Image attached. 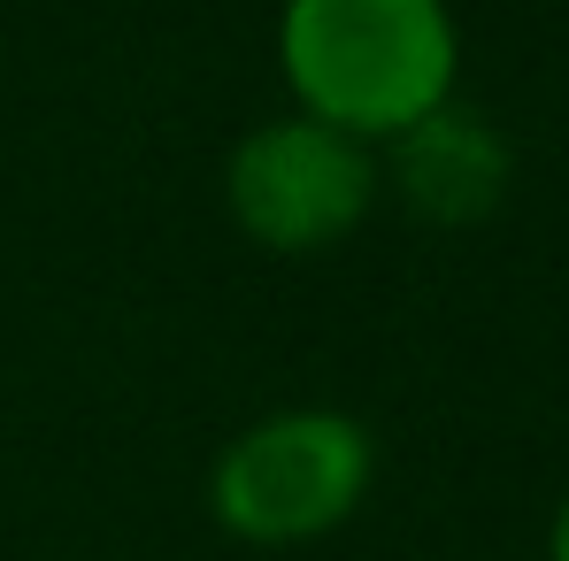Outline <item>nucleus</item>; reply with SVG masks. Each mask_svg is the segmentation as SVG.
<instances>
[{
  "label": "nucleus",
  "instance_id": "f257e3e1",
  "mask_svg": "<svg viewBox=\"0 0 569 561\" xmlns=\"http://www.w3.org/2000/svg\"><path fill=\"white\" fill-rule=\"evenodd\" d=\"M278 78L300 116L385 147L462 93V23L447 0H284Z\"/></svg>",
  "mask_w": 569,
  "mask_h": 561
},
{
  "label": "nucleus",
  "instance_id": "f03ea898",
  "mask_svg": "<svg viewBox=\"0 0 569 561\" xmlns=\"http://www.w3.org/2000/svg\"><path fill=\"white\" fill-rule=\"evenodd\" d=\"M370 477H378V447L355 415L278 408L216 454L208 508L247 547H308V539L339 531L362 508Z\"/></svg>",
  "mask_w": 569,
  "mask_h": 561
},
{
  "label": "nucleus",
  "instance_id": "7ed1b4c3",
  "mask_svg": "<svg viewBox=\"0 0 569 561\" xmlns=\"http://www.w3.org/2000/svg\"><path fill=\"white\" fill-rule=\"evenodd\" d=\"M378 147L316 123V116H270L254 123L223 162V208L231 223L270 254H323L362 231L378 208Z\"/></svg>",
  "mask_w": 569,
  "mask_h": 561
},
{
  "label": "nucleus",
  "instance_id": "20e7f679",
  "mask_svg": "<svg viewBox=\"0 0 569 561\" xmlns=\"http://www.w3.org/2000/svg\"><path fill=\"white\" fill-rule=\"evenodd\" d=\"M378 178L400 192L408 216H423L439 231H470V223H485L508 200L516 147L500 139V123H485L470 100L455 93L447 108H431L423 123H408L400 139H385Z\"/></svg>",
  "mask_w": 569,
  "mask_h": 561
},
{
  "label": "nucleus",
  "instance_id": "39448f33",
  "mask_svg": "<svg viewBox=\"0 0 569 561\" xmlns=\"http://www.w3.org/2000/svg\"><path fill=\"white\" fill-rule=\"evenodd\" d=\"M547 561H569V500L555 508V531H547Z\"/></svg>",
  "mask_w": 569,
  "mask_h": 561
}]
</instances>
